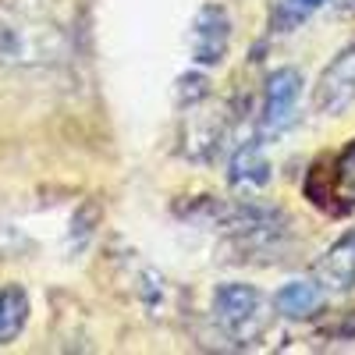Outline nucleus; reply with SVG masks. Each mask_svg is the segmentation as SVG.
I'll return each mask as SVG.
<instances>
[{
    "mask_svg": "<svg viewBox=\"0 0 355 355\" xmlns=\"http://www.w3.org/2000/svg\"><path fill=\"white\" fill-rule=\"evenodd\" d=\"M320 302H323V288H316L313 281H288L274 295V309L284 320H309L316 316Z\"/></svg>",
    "mask_w": 355,
    "mask_h": 355,
    "instance_id": "1a4fd4ad",
    "label": "nucleus"
},
{
    "mask_svg": "<svg viewBox=\"0 0 355 355\" xmlns=\"http://www.w3.org/2000/svg\"><path fill=\"white\" fill-rule=\"evenodd\" d=\"M206 96H210V82H206V75L189 71V75L178 78V103H182V107H196Z\"/></svg>",
    "mask_w": 355,
    "mask_h": 355,
    "instance_id": "f8f14e48",
    "label": "nucleus"
},
{
    "mask_svg": "<svg viewBox=\"0 0 355 355\" xmlns=\"http://www.w3.org/2000/svg\"><path fill=\"white\" fill-rule=\"evenodd\" d=\"M61 50V33L53 25L8 18L0 21V64H43Z\"/></svg>",
    "mask_w": 355,
    "mask_h": 355,
    "instance_id": "7ed1b4c3",
    "label": "nucleus"
},
{
    "mask_svg": "<svg viewBox=\"0 0 355 355\" xmlns=\"http://www.w3.org/2000/svg\"><path fill=\"white\" fill-rule=\"evenodd\" d=\"M25 323H28V295H25V288H18V284L0 288V345L15 341Z\"/></svg>",
    "mask_w": 355,
    "mask_h": 355,
    "instance_id": "9b49d317",
    "label": "nucleus"
},
{
    "mask_svg": "<svg viewBox=\"0 0 355 355\" xmlns=\"http://www.w3.org/2000/svg\"><path fill=\"white\" fill-rule=\"evenodd\" d=\"M227 182H231V189H245V192H259L270 182V160L263 157L259 139H245V142L234 146Z\"/></svg>",
    "mask_w": 355,
    "mask_h": 355,
    "instance_id": "6e6552de",
    "label": "nucleus"
},
{
    "mask_svg": "<svg viewBox=\"0 0 355 355\" xmlns=\"http://www.w3.org/2000/svg\"><path fill=\"white\" fill-rule=\"evenodd\" d=\"M316 284L323 291L345 295L355 288V231L341 234V239L316 259Z\"/></svg>",
    "mask_w": 355,
    "mask_h": 355,
    "instance_id": "0eeeda50",
    "label": "nucleus"
},
{
    "mask_svg": "<svg viewBox=\"0 0 355 355\" xmlns=\"http://www.w3.org/2000/svg\"><path fill=\"white\" fill-rule=\"evenodd\" d=\"M306 196L313 206L327 214H348L355 210V139L327 164L316 160L306 178Z\"/></svg>",
    "mask_w": 355,
    "mask_h": 355,
    "instance_id": "f03ea898",
    "label": "nucleus"
},
{
    "mask_svg": "<svg viewBox=\"0 0 355 355\" xmlns=\"http://www.w3.org/2000/svg\"><path fill=\"white\" fill-rule=\"evenodd\" d=\"M323 4H327V0H270V8H266L270 33H274V36L295 33V28L306 25Z\"/></svg>",
    "mask_w": 355,
    "mask_h": 355,
    "instance_id": "9d476101",
    "label": "nucleus"
},
{
    "mask_svg": "<svg viewBox=\"0 0 355 355\" xmlns=\"http://www.w3.org/2000/svg\"><path fill=\"white\" fill-rule=\"evenodd\" d=\"M302 96V75L295 68H277L266 75L263 85V110H259V139H277L295 121Z\"/></svg>",
    "mask_w": 355,
    "mask_h": 355,
    "instance_id": "20e7f679",
    "label": "nucleus"
},
{
    "mask_svg": "<svg viewBox=\"0 0 355 355\" xmlns=\"http://www.w3.org/2000/svg\"><path fill=\"white\" fill-rule=\"evenodd\" d=\"M189 46H192V61L199 68H217L224 61L231 50V15L224 4H202L196 11Z\"/></svg>",
    "mask_w": 355,
    "mask_h": 355,
    "instance_id": "423d86ee",
    "label": "nucleus"
},
{
    "mask_svg": "<svg viewBox=\"0 0 355 355\" xmlns=\"http://www.w3.org/2000/svg\"><path fill=\"white\" fill-rule=\"evenodd\" d=\"M214 323L234 345H256L266 331L263 291L242 281H227L214 291Z\"/></svg>",
    "mask_w": 355,
    "mask_h": 355,
    "instance_id": "f257e3e1",
    "label": "nucleus"
},
{
    "mask_svg": "<svg viewBox=\"0 0 355 355\" xmlns=\"http://www.w3.org/2000/svg\"><path fill=\"white\" fill-rule=\"evenodd\" d=\"M338 8L341 15H355V0H338Z\"/></svg>",
    "mask_w": 355,
    "mask_h": 355,
    "instance_id": "ddd939ff",
    "label": "nucleus"
},
{
    "mask_svg": "<svg viewBox=\"0 0 355 355\" xmlns=\"http://www.w3.org/2000/svg\"><path fill=\"white\" fill-rule=\"evenodd\" d=\"M355 103V43L341 46L331 64L320 71L316 85H313V107L316 114L338 117Z\"/></svg>",
    "mask_w": 355,
    "mask_h": 355,
    "instance_id": "39448f33",
    "label": "nucleus"
}]
</instances>
